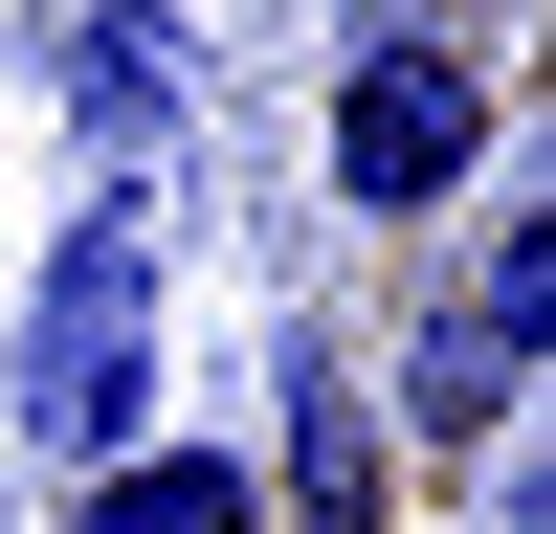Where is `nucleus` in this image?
Segmentation results:
<instances>
[{
    "label": "nucleus",
    "instance_id": "obj_7",
    "mask_svg": "<svg viewBox=\"0 0 556 534\" xmlns=\"http://www.w3.org/2000/svg\"><path fill=\"white\" fill-rule=\"evenodd\" d=\"M468 334L490 356L556 334V201H534V178H490V223H468Z\"/></svg>",
    "mask_w": 556,
    "mask_h": 534
},
{
    "label": "nucleus",
    "instance_id": "obj_6",
    "mask_svg": "<svg viewBox=\"0 0 556 534\" xmlns=\"http://www.w3.org/2000/svg\"><path fill=\"white\" fill-rule=\"evenodd\" d=\"M379 445H424V468H490V445H534V356H490L468 312H424L379 379Z\"/></svg>",
    "mask_w": 556,
    "mask_h": 534
},
{
    "label": "nucleus",
    "instance_id": "obj_3",
    "mask_svg": "<svg viewBox=\"0 0 556 534\" xmlns=\"http://www.w3.org/2000/svg\"><path fill=\"white\" fill-rule=\"evenodd\" d=\"M245 468H267V534H401V445H379V379H356V356L312 334V312L267 334V445H245Z\"/></svg>",
    "mask_w": 556,
    "mask_h": 534
},
{
    "label": "nucleus",
    "instance_id": "obj_5",
    "mask_svg": "<svg viewBox=\"0 0 556 534\" xmlns=\"http://www.w3.org/2000/svg\"><path fill=\"white\" fill-rule=\"evenodd\" d=\"M67 534H267V468H245V423H156L112 468H67Z\"/></svg>",
    "mask_w": 556,
    "mask_h": 534
},
{
    "label": "nucleus",
    "instance_id": "obj_4",
    "mask_svg": "<svg viewBox=\"0 0 556 534\" xmlns=\"http://www.w3.org/2000/svg\"><path fill=\"white\" fill-rule=\"evenodd\" d=\"M45 89H67V156L134 201V178L201 134V23H178V0H67V23H45Z\"/></svg>",
    "mask_w": 556,
    "mask_h": 534
},
{
    "label": "nucleus",
    "instance_id": "obj_1",
    "mask_svg": "<svg viewBox=\"0 0 556 534\" xmlns=\"http://www.w3.org/2000/svg\"><path fill=\"white\" fill-rule=\"evenodd\" d=\"M156 201H112L89 178L67 223H45L23 267V356H0V423L45 445V468H112V445H156Z\"/></svg>",
    "mask_w": 556,
    "mask_h": 534
},
{
    "label": "nucleus",
    "instance_id": "obj_2",
    "mask_svg": "<svg viewBox=\"0 0 556 534\" xmlns=\"http://www.w3.org/2000/svg\"><path fill=\"white\" fill-rule=\"evenodd\" d=\"M312 178H334V223H445V201H490V178H513V67H490L445 0H379V23L334 44Z\"/></svg>",
    "mask_w": 556,
    "mask_h": 534
}]
</instances>
